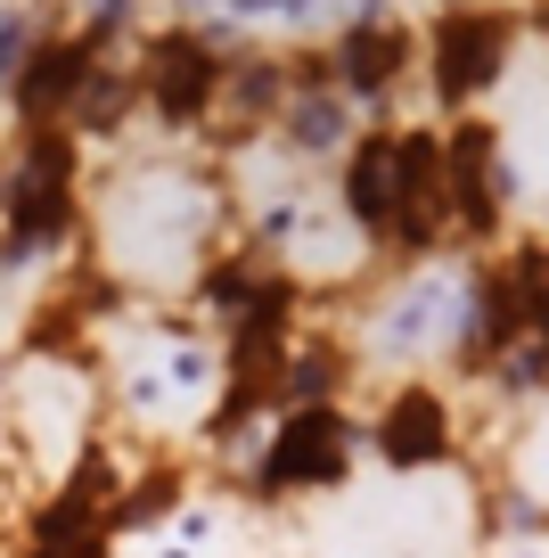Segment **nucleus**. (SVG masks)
<instances>
[{
	"instance_id": "f257e3e1",
	"label": "nucleus",
	"mask_w": 549,
	"mask_h": 558,
	"mask_svg": "<svg viewBox=\"0 0 549 558\" xmlns=\"http://www.w3.org/2000/svg\"><path fill=\"white\" fill-rule=\"evenodd\" d=\"M83 222V140L66 123H17L0 165V263L50 255Z\"/></svg>"
},
{
	"instance_id": "f03ea898",
	"label": "nucleus",
	"mask_w": 549,
	"mask_h": 558,
	"mask_svg": "<svg viewBox=\"0 0 549 558\" xmlns=\"http://www.w3.org/2000/svg\"><path fill=\"white\" fill-rule=\"evenodd\" d=\"M222 74H230V41L222 25H156L139 34V58H132V90L164 132H206L213 107H222Z\"/></svg>"
},
{
	"instance_id": "7ed1b4c3",
	"label": "nucleus",
	"mask_w": 549,
	"mask_h": 558,
	"mask_svg": "<svg viewBox=\"0 0 549 558\" xmlns=\"http://www.w3.org/2000/svg\"><path fill=\"white\" fill-rule=\"evenodd\" d=\"M353 469V418L337 402H312V411H288L271 427V444L255 452V493L263 501H288V493H328Z\"/></svg>"
},
{
	"instance_id": "20e7f679",
	"label": "nucleus",
	"mask_w": 549,
	"mask_h": 558,
	"mask_svg": "<svg viewBox=\"0 0 549 558\" xmlns=\"http://www.w3.org/2000/svg\"><path fill=\"white\" fill-rule=\"evenodd\" d=\"M509 41L516 25L500 17V9H476V0H460V9H443L427 34V83L443 107H467L484 99V90L500 83V66H509Z\"/></svg>"
},
{
	"instance_id": "39448f33",
	"label": "nucleus",
	"mask_w": 549,
	"mask_h": 558,
	"mask_svg": "<svg viewBox=\"0 0 549 558\" xmlns=\"http://www.w3.org/2000/svg\"><path fill=\"white\" fill-rule=\"evenodd\" d=\"M411 58H418V34H411V25H394V17H361V25H344L337 50H328V83H337L344 99L378 107L386 90L411 74Z\"/></svg>"
},
{
	"instance_id": "423d86ee",
	"label": "nucleus",
	"mask_w": 549,
	"mask_h": 558,
	"mask_svg": "<svg viewBox=\"0 0 549 558\" xmlns=\"http://www.w3.org/2000/svg\"><path fill=\"white\" fill-rule=\"evenodd\" d=\"M344 222L369 230V239H394L402 222V132H361L353 148H344Z\"/></svg>"
},
{
	"instance_id": "0eeeda50",
	"label": "nucleus",
	"mask_w": 549,
	"mask_h": 558,
	"mask_svg": "<svg viewBox=\"0 0 549 558\" xmlns=\"http://www.w3.org/2000/svg\"><path fill=\"white\" fill-rule=\"evenodd\" d=\"M451 444H460V427H451V402L435 395V386H394L386 395V411H378V452H386V469H443L451 460Z\"/></svg>"
},
{
	"instance_id": "6e6552de",
	"label": "nucleus",
	"mask_w": 549,
	"mask_h": 558,
	"mask_svg": "<svg viewBox=\"0 0 549 558\" xmlns=\"http://www.w3.org/2000/svg\"><path fill=\"white\" fill-rule=\"evenodd\" d=\"M115 550V534L107 525H90V534H41V542H25V558H107Z\"/></svg>"
}]
</instances>
